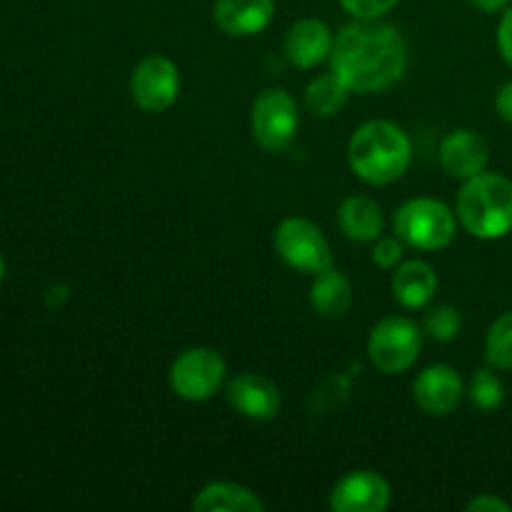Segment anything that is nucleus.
<instances>
[{
    "mask_svg": "<svg viewBox=\"0 0 512 512\" xmlns=\"http://www.w3.org/2000/svg\"><path fill=\"white\" fill-rule=\"evenodd\" d=\"M333 73L353 93H380L408 70V45L398 28L380 20H355L338 33L330 53Z\"/></svg>",
    "mask_w": 512,
    "mask_h": 512,
    "instance_id": "f257e3e1",
    "label": "nucleus"
},
{
    "mask_svg": "<svg viewBox=\"0 0 512 512\" xmlns=\"http://www.w3.org/2000/svg\"><path fill=\"white\" fill-rule=\"evenodd\" d=\"M413 160V143L400 125L370 120L360 125L348 143V163L368 185H390L403 178Z\"/></svg>",
    "mask_w": 512,
    "mask_h": 512,
    "instance_id": "f03ea898",
    "label": "nucleus"
},
{
    "mask_svg": "<svg viewBox=\"0 0 512 512\" xmlns=\"http://www.w3.org/2000/svg\"><path fill=\"white\" fill-rule=\"evenodd\" d=\"M458 220L473 238L500 240L512 233V180L483 170L458 193Z\"/></svg>",
    "mask_w": 512,
    "mask_h": 512,
    "instance_id": "7ed1b4c3",
    "label": "nucleus"
},
{
    "mask_svg": "<svg viewBox=\"0 0 512 512\" xmlns=\"http://www.w3.org/2000/svg\"><path fill=\"white\" fill-rule=\"evenodd\" d=\"M393 230L410 248L433 253L453 243L458 233V218L440 200L413 198L395 210Z\"/></svg>",
    "mask_w": 512,
    "mask_h": 512,
    "instance_id": "20e7f679",
    "label": "nucleus"
},
{
    "mask_svg": "<svg viewBox=\"0 0 512 512\" xmlns=\"http://www.w3.org/2000/svg\"><path fill=\"white\" fill-rule=\"evenodd\" d=\"M420 350H423V333L405 315H390L370 330L368 358L380 373H408L418 363Z\"/></svg>",
    "mask_w": 512,
    "mask_h": 512,
    "instance_id": "39448f33",
    "label": "nucleus"
},
{
    "mask_svg": "<svg viewBox=\"0 0 512 512\" xmlns=\"http://www.w3.org/2000/svg\"><path fill=\"white\" fill-rule=\"evenodd\" d=\"M300 128L298 103L283 88H268L255 98L250 110V130L255 143L268 153H280L295 140Z\"/></svg>",
    "mask_w": 512,
    "mask_h": 512,
    "instance_id": "423d86ee",
    "label": "nucleus"
},
{
    "mask_svg": "<svg viewBox=\"0 0 512 512\" xmlns=\"http://www.w3.org/2000/svg\"><path fill=\"white\" fill-rule=\"evenodd\" d=\"M225 380V360L213 348H188L170 365V388L188 403H205Z\"/></svg>",
    "mask_w": 512,
    "mask_h": 512,
    "instance_id": "0eeeda50",
    "label": "nucleus"
},
{
    "mask_svg": "<svg viewBox=\"0 0 512 512\" xmlns=\"http://www.w3.org/2000/svg\"><path fill=\"white\" fill-rule=\"evenodd\" d=\"M275 250L298 273L318 275L333 265V253L323 230L305 218H285L275 228Z\"/></svg>",
    "mask_w": 512,
    "mask_h": 512,
    "instance_id": "6e6552de",
    "label": "nucleus"
},
{
    "mask_svg": "<svg viewBox=\"0 0 512 512\" xmlns=\"http://www.w3.org/2000/svg\"><path fill=\"white\" fill-rule=\"evenodd\" d=\"M180 93V70L165 55H148L130 75V95L143 113H165Z\"/></svg>",
    "mask_w": 512,
    "mask_h": 512,
    "instance_id": "1a4fd4ad",
    "label": "nucleus"
},
{
    "mask_svg": "<svg viewBox=\"0 0 512 512\" xmlns=\"http://www.w3.org/2000/svg\"><path fill=\"white\" fill-rule=\"evenodd\" d=\"M390 483L375 470H353L330 490V510L335 512H385L390 505Z\"/></svg>",
    "mask_w": 512,
    "mask_h": 512,
    "instance_id": "9d476101",
    "label": "nucleus"
},
{
    "mask_svg": "<svg viewBox=\"0 0 512 512\" xmlns=\"http://www.w3.org/2000/svg\"><path fill=\"white\" fill-rule=\"evenodd\" d=\"M465 395L463 378L450 365H430L415 378L413 398L423 413L443 418L458 410Z\"/></svg>",
    "mask_w": 512,
    "mask_h": 512,
    "instance_id": "9b49d317",
    "label": "nucleus"
},
{
    "mask_svg": "<svg viewBox=\"0 0 512 512\" xmlns=\"http://www.w3.org/2000/svg\"><path fill=\"white\" fill-rule=\"evenodd\" d=\"M490 148L485 138L475 130L458 128L448 133L440 143V165L450 178L470 180L488 168Z\"/></svg>",
    "mask_w": 512,
    "mask_h": 512,
    "instance_id": "f8f14e48",
    "label": "nucleus"
},
{
    "mask_svg": "<svg viewBox=\"0 0 512 512\" xmlns=\"http://www.w3.org/2000/svg\"><path fill=\"white\" fill-rule=\"evenodd\" d=\"M228 403L243 418L268 423L280 413V390L263 375L243 373L228 385Z\"/></svg>",
    "mask_w": 512,
    "mask_h": 512,
    "instance_id": "ddd939ff",
    "label": "nucleus"
},
{
    "mask_svg": "<svg viewBox=\"0 0 512 512\" xmlns=\"http://www.w3.org/2000/svg\"><path fill=\"white\" fill-rule=\"evenodd\" d=\"M335 45V35L323 20L305 18L298 20L285 35V55L300 70H310L330 58Z\"/></svg>",
    "mask_w": 512,
    "mask_h": 512,
    "instance_id": "4468645a",
    "label": "nucleus"
},
{
    "mask_svg": "<svg viewBox=\"0 0 512 512\" xmlns=\"http://www.w3.org/2000/svg\"><path fill=\"white\" fill-rule=\"evenodd\" d=\"M275 0H218L213 8V23L233 38L258 35L273 23Z\"/></svg>",
    "mask_w": 512,
    "mask_h": 512,
    "instance_id": "2eb2a0df",
    "label": "nucleus"
},
{
    "mask_svg": "<svg viewBox=\"0 0 512 512\" xmlns=\"http://www.w3.org/2000/svg\"><path fill=\"white\" fill-rule=\"evenodd\" d=\"M338 225L353 243H375L385 230L383 208L365 195L345 198L338 210Z\"/></svg>",
    "mask_w": 512,
    "mask_h": 512,
    "instance_id": "dca6fc26",
    "label": "nucleus"
},
{
    "mask_svg": "<svg viewBox=\"0 0 512 512\" xmlns=\"http://www.w3.org/2000/svg\"><path fill=\"white\" fill-rule=\"evenodd\" d=\"M438 293V275L425 260H408L393 273V298L403 308H425Z\"/></svg>",
    "mask_w": 512,
    "mask_h": 512,
    "instance_id": "f3484780",
    "label": "nucleus"
},
{
    "mask_svg": "<svg viewBox=\"0 0 512 512\" xmlns=\"http://www.w3.org/2000/svg\"><path fill=\"white\" fill-rule=\"evenodd\" d=\"M310 305L320 318H340L353 305V285L338 268L330 265L313 278Z\"/></svg>",
    "mask_w": 512,
    "mask_h": 512,
    "instance_id": "a211bd4d",
    "label": "nucleus"
},
{
    "mask_svg": "<svg viewBox=\"0 0 512 512\" xmlns=\"http://www.w3.org/2000/svg\"><path fill=\"white\" fill-rule=\"evenodd\" d=\"M195 512H263L265 505L250 488L238 483H210L195 495Z\"/></svg>",
    "mask_w": 512,
    "mask_h": 512,
    "instance_id": "6ab92c4d",
    "label": "nucleus"
},
{
    "mask_svg": "<svg viewBox=\"0 0 512 512\" xmlns=\"http://www.w3.org/2000/svg\"><path fill=\"white\" fill-rule=\"evenodd\" d=\"M350 93L353 90L330 70V73L310 80V85L305 88V105L318 118H333V115H338L345 108Z\"/></svg>",
    "mask_w": 512,
    "mask_h": 512,
    "instance_id": "aec40b11",
    "label": "nucleus"
},
{
    "mask_svg": "<svg viewBox=\"0 0 512 512\" xmlns=\"http://www.w3.org/2000/svg\"><path fill=\"white\" fill-rule=\"evenodd\" d=\"M485 360L495 370H512V310L490 325L485 335Z\"/></svg>",
    "mask_w": 512,
    "mask_h": 512,
    "instance_id": "412c9836",
    "label": "nucleus"
},
{
    "mask_svg": "<svg viewBox=\"0 0 512 512\" xmlns=\"http://www.w3.org/2000/svg\"><path fill=\"white\" fill-rule=\"evenodd\" d=\"M463 330V315L453 305H435L423 320V333L435 343H450Z\"/></svg>",
    "mask_w": 512,
    "mask_h": 512,
    "instance_id": "4be33fe9",
    "label": "nucleus"
},
{
    "mask_svg": "<svg viewBox=\"0 0 512 512\" xmlns=\"http://www.w3.org/2000/svg\"><path fill=\"white\" fill-rule=\"evenodd\" d=\"M470 400H473L475 408L485 410V413H493L503 405L505 400V385L498 378L495 368H483L473 375V383H470Z\"/></svg>",
    "mask_w": 512,
    "mask_h": 512,
    "instance_id": "5701e85b",
    "label": "nucleus"
},
{
    "mask_svg": "<svg viewBox=\"0 0 512 512\" xmlns=\"http://www.w3.org/2000/svg\"><path fill=\"white\" fill-rule=\"evenodd\" d=\"M340 5L355 20H380L398 5V0H340Z\"/></svg>",
    "mask_w": 512,
    "mask_h": 512,
    "instance_id": "b1692460",
    "label": "nucleus"
},
{
    "mask_svg": "<svg viewBox=\"0 0 512 512\" xmlns=\"http://www.w3.org/2000/svg\"><path fill=\"white\" fill-rule=\"evenodd\" d=\"M403 253H405V243L403 240L395 235V238H383L380 235L378 240H375V248H373V263L378 265V268L383 270H393L398 268L400 260H403Z\"/></svg>",
    "mask_w": 512,
    "mask_h": 512,
    "instance_id": "393cba45",
    "label": "nucleus"
},
{
    "mask_svg": "<svg viewBox=\"0 0 512 512\" xmlns=\"http://www.w3.org/2000/svg\"><path fill=\"white\" fill-rule=\"evenodd\" d=\"M498 48L508 65H512V5L503 13L498 25Z\"/></svg>",
    "mask_w": 512,
    "mask_h": 512,
    "instance_id": "a878e982",
    "label": "nucleus"
},
{
    "mask_svg": "<svg viewBox=\"0 0 512 512\" xmlns=\"http://www.w3.org/2000/svg\"><path fill=\"white\" fill-rule=\"evenodd\" d=\"M465 510L468 512H512V505L505 503V500H500L498 495H478V498L470 500L468 505H465Z\"/></svg>",
    "mask_w": 512,
    "mask_h": 512,
    "instance_id": "bb28decb",
    "label": "nucleus"
},
{
    "mask_svg": "<svg viewBox=\"0 0 512 512\" xmlns=\"http://www.w3.org/2000/svg\"><path fill=\"white\" fill-rule=\"evenodd\" d=\"M495 110L505 123H512V80H508L495 95Z\"/></svg>",
    "mask_w": 512,
    "mask_h": 512,
    "instance_id": "cd10ccee",
    "label": "nucleus"
},
{
    "mask_svg": "<svg viewBox=\"0 0 512 512\" xmlns=\"http://www.w3.org/2000/svg\"><path fill=\"white\" fill-rule=\"evenodd\" d=\"M470 5H475V8L485 10V13H498V10L508 8L510 0H468Z\"/></svg>",
    "mask_w": 512,
    "mask_h": 512,
    "instance_id": "c85d7f7f",
    "label": "nucleus"
},
{
    "mask_svg": "<svg viewBox=\"0 0 512 512\" xmlns=\"http://www.w3.org/2000/svg\"><path fill=\"white\" fill-rule=\"evenodd\" d=\"M3 278H5V258L3 253H0V283H3Z\"/></svg>",
    "mask_w": 512,
    "mask_h": 512,
    "instance_id": "c756f323",
    "label": "nucleus"
}]
</instances>
